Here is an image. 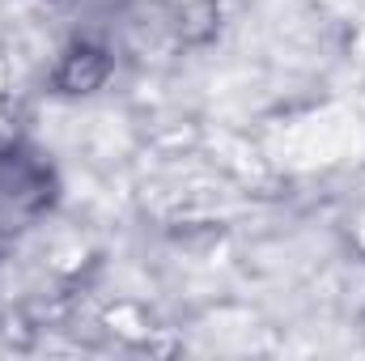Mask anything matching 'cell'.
Returning <instances> with one entry per match:
<instances>
[{"instance_id":"1","label":"cell","mask_w":365,"mask_h":361,"mask_svg":"<svg viewBox=\"0 0 365 361\" xmlns=\"http://www.w3.org/2000/svg\"><path fill=\"white\" fill-rule=\"evenodd\" d=\"M56 200V175L43 153L13 145L0 153V234L34 225Z\"/></svg>"},{"instance_id":"2","label":"cell","mask_w":365,"mask_h":361,"mask_svg":"<svg viewBox=\"0 0 365 361\" xmlns=\"http://www.w3.org/2000/svg\"><path fill=\"white\" fill-rule=\"evenodd\" d=\"M106 73H110L106 51H98V47H73L64 56V64L56 68V86L64 93H93L106 81Z\"/></svg>"}]
</instances>
